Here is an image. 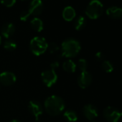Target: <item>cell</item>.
I'll return each mask as SVG.
<instances>
[{
	"instance_id": "13",
	"label": "cell",
	"mask_w": 122,
	"mask_h": 122,
	"mask_svg": "<svg viewBox=\"0 0 122 122\" xmlns=\"http://www.w3.org/2000/svg\"><path fill=\"white\" fill-rule=\"evenodd\" d=\"M106 15L112 19H119L122 17V8L118 7H110L106 10Z\"/></svg>"
},
{
	"instance_id": "18",
	"label": "cell",
	"mask_w": 122,
	"mask_h": 122,
	"mask_svg": "<svg viewBox=\"0 0 122 122\" xmlns=\"http://www.w3.org/2000/svg\"><path fill=\"white\" fill-rule=\"evenodd\" d=\"M63 116L66 119V121H68V122H76L78 120L77 113L73 110H67V111H66L65 113H64Z\"/></svg>"
},
{
	"instance_id": "3",
	"label": "cell",
	"mask_w": 122,
	"mask_h": 122,
	"mask_svg": "<svg viewBox=\"0 0 122 122\" xmlns=\"http://www.w3.org/2000/svg\"><path fill=\"white\" fill-rule=\"evenodd\" d=\"M48 44L46 40L42 37H35L30 43V48L33 55L40 56L45 52L47 50Z\"/></svg>"
},
{
	"instance_id": "23",
	"label": "cell",
	"mask_w": 122,
	"mask_h": 122,
	"mask_svg": "<svg viewBox=\"0 0 122 122\" xmlns=\"http://www.w3.org/2000/svg\"><path fill=\"white\" fill-rule=\"evenodd\" d=\"M16 1L17 0H0V2L7 7H11L15 4Z\"/></svg>"
},
{
	"instance_id": "27",
	"label": "cell",
	"mask_w": 122,
	"mask_h": 122,
	"mask_svg": "<svg viewBox=\"0 0 122 122\" xmlns=\"http://www.w3.org/2000/svg\"><path fill=\"white\" fill-rule=\"evenodd\" d=\"M10 122H21V121H19V120H17V119H13V120H12Z\"/></svg>"
},
{
	"instance_id": "28",
	"label": "cell",
	"mask_w": 122,
	"mask_h": 122,
	"mask_svg": "<svg viewBox=\"0 0 122 122\" xmlns=\"http://www.w3.org/2000/svg\"><path fill=\"white\" fill-rule=\"evenodd\" d=\"M2 43V38H1V36H0V45Z\"/></svg>"
},
{
	"instance_id": "16",
	"label": "cell",
	"mask_w": 122,
	"mask_h": 122,
	"mask_svg": "<svg viewBox=\"0 0 122 122\" xmlns=\"http://www.w3.org/2000/svg\"><path fill=\"white\" fill-rule=\"evenodd\" d=\"M30 26L37 32H40L43 30V22L42 20L38 17H35L30 21Z\"/></svg>"
},
{
	"instance_id": "10",
	"label": "cell",
	"mask_w": 122,
	"mask_h": 122,
	"mask_svg": "<svg viewBox=\"0 0 122 122\" xmlns=\"http://www.w3.org/2000/svg\"><path fill=\"white\" fill-rule=\"evenodd\" d=\"M92 82V76L88 71L81 72L78 78V84L82 89L88 88Z\"/></svg>"
},
{
	"instance_id": "21",
	"label": "cell",
	"mask_w": 122,
	"mask_h": 122,
	"mask_svg": "<svg viewBox=\"0 0 122 122\" xmlns=\"http://www.w3.org/2000/svg\"><path fill=\"white\" fill-rule=\"evenodd\" d=\"M78 67L79 68V70L81 72H84V71H87V68H88V62L87 60L81 58L78 60Z\"/></svg>"
},
{
	"instance_id": "8",
	"label": "cell",
	"mask_w": 122,
	"mask_h": 122,
	"mask_svg": "<svg viewBox=\"0 0 122 122\" xmlns=\"http://www.w3.org/2000/svg\"><path fill=\"white\" fill-rule=\"evenodd\" d=\"M17 81L15 73L10 71H5L0 73V83L5 86H10L15 83Z\"/></svg>"
},
{
	"instance_id": "1",
	"label": "cell",
	"mask_w": 122,
	"mask_h": 122,
	"mask_svg": "<svg viewBox=\"0 0 122 122\" xmlns=\"http://www.w3.org/2000/svg\"><path fill=\"white\" fill-rule=\"evenodd\" d=\"M44 107L49 115L55 116L63 111L65 109V103L62 98L56 95H52L45 101Z\"/></svg>"
},
{
	"instance_id": "2",
	"label": "cell",
	"mask_w": 122,
	"mask_h": 122,
	"mask_svg": "<svg viewBox=\"0 0 122 122\" xmlns=\"http://www.w3.org/2000/svg\"><path fill=\"white\" fill-rule=\"evenodd\" d=\"M81 46L80 42L73 38H69L63 41L61 45L62 55L66 57H76L81 51Z\"/></svg>"
},
{
	"instance_id": "20",
	"label": "cell",
	"mask_w": 122,
	"mask_h": 122,
	"mask_svg": "<svg viewBox=\"0 0 122 122\" xmlns=\"http://www.w3.org/2000/svg\"><path fill=\"white\" fill-rule=\"evenodd\" d=\"M101 67L102 69L108 73H111L113 71V66L109 60H103L101 64Z\"/></svg>"
},
{
	"instance_id": "6",
	"label": "cell",
	"mask_w": 122,
	"mask_h": 122,
	"mask_svg": "<svg viewBox=\"0 0 122 122\" xmlns=\"http://www.w3.org/2000/svg\"><path fill=\"white\" fill-rule=\"evenodd\" d=\"M103 117L109 122H118L121 118V112L112 106L106 107L103 112Z\"/></svg>"
},
{
	"instance_id": "25",
	"label": "cell",
	"mask_w": 122,
	"mask_h": 122,
	"mask_svg": "<svg viewBox=\"0 0 122 122\" xmlns=\"http://www.w3.org/2000/svg\"><path fill=\"white\" fill-rule=\"evenodd\" d=\"M95 57L97 60L101 61L104 59V55L103 54L102 52H97L95 55Z\"/></svg>"
},
{
	"instance_id": "5",
	"label": "cell",
	"mask_w": 122,
	"mask_h": 122,
	"mask_svg": "<svg viewBox=\"0 0 122 122\" xmlns=\"http://www.w3.org/2000/svg\"><path fill=\"white\" fill-rule=\"evenodd\" d=\"M41 78L43 83L48 88H50L57 81V76L55 70L50 69L43 71L41 74Z\"/></svg>"
},
{
	"instance_id": "24",
	"label": "cell",
	"mask_w": 122,
	"mask_h": 122,
	"mask_svg": "<svg viewBox=\"0 0 122 122\" xmlns=\"http://www.w3.org/2000/svg\"><path fill=\"white\" fill-rule=\"evenodd\" d=\"M30 15H30V12L28 10L27 11H23L20 14V20L22 21L25 22V21H27L28 20V18L30 17Z\"/></svg>"
},
{
	"instance_id": "4",
	"label": "cell",
	"mask_w": 122,
	"mask_h": 122,
	"mask_svg": "<svg viewBox=\"0 0 122 122\" xmlns=\"http://www.w3.org/2000/svg\"><path fill=\"white\" fill-rule=\"evenodd\" d=\"M103 11V6L99 0H92L86 9V15L91 20L99 18Z\"/></svg>"
},
{
	"instance_id": "26",
	"label": "cell",
	"mask_w": 122,
	"mask_h": 122,
	"mask_svg": "<svg viewBox=\"0 0 122 122\" xmlns=\"http://www.w3.org/2000/svg\"><path fill=\"white\" fill-rule=\"evenodd\" d=\"M50 67H51V69L54 70L55 68L59 67V63L58 62H54V63H52L50 64Z\"/></svg>"
},
{
	"instance_id": "29",
	"label": "cell",
	"mask_w": 122,
	"mask_h": 122,
	"mask_svg": "<svg viewBox=\"0 0 122 122\" xmlns=\"http://www.w3.org/2000/svg\"><path fill=\"white\" fill-rule=\"evenodd\" d=\"M121 118H122V111L121 112Z\"/></svg>"
},
{
	"instance_id": "17",
	"label": "cell",
	"mask_w": 122,
	"mask_h": 122,
	"mask_svg": "<svg viewBox=\"0 0 122 122\" xmlns=\"http://www.w3.org/2000/svg\"><path fill=\"white\" fill-rule=\"evenodd\" d=\"M86 25V18L83 16L78 17L74 22V27L76 30L80 31L83 30Z\"/></svg>"
},
{
	"instance_id": "11",
	"label": "cell",
	"mask_w": 122,
	"mask_h": 122,
	"mask_svg": "<svg viewBox=\"0 0 122 122\" xmlns=\"http://www.w3.org/2000/svg\"><path fill=\"white\" fill-rule=\"evenodd\" d=\"M28 11L31 15H40L43 11V4L42 0H32L29 5Z\"/></svg>"
},
{
	"instance_id": "14",
	"label": "cell",
	"mask_w": 122,
	"mask_h": 122,
	"mask_svg": "<svg viewBox=\"0 0 122 122\" xmlns=\"http://www.w3.org/2000/svg\"><path fill=\"white\" fill-rule=\"evenodd\" d=\"M76 10H74L73 7L71 6L66 7L63 11V17L67 22L73 20L74 18L76 17Z\"/></svg>"
},
{
	"instance_id": "22",
	"label": "cell",
	"mask_w": 122,
	"mask_h": 122,
	"mask_svg": "<svg viewBox=\"0 0 122 122\" xmlns=\"http://www.w3.org/2000/svg\"><path fill=\"white\" fill-rule=\"evenodd\" d=\"M47 50H49L50 53H55L59 50V46L55 42H51L48 44Z\"/></svg>"
},
{
	"instance_id": "12",
	"label": "cell",
	"mask_w": 122,
	"mask_h": 122,
	"mask_svg": "<svg viewBox=\"0 0 122 122\" xmlns=\"http://www.w3.org/2000/svg\"><path fill=\"white\" fill-rule=\"evenodd\" d=\"M15 32V27L12 23L8 22L5 24L1 30V33L5 38L11 37Z\"/></svg>"
},
{
	"instance_id": "7",
	"label": "cell",
	"mask_w": 122,
	"mask_h": 122,
	"mask_svg": "<svg viewBox=\"0 0 122 122\" xmlns=\"http://www.w3.org/2000/svg\"><path fill=\"white\" fill-rule=\"evenodd\" d=\"M28 108L31 114L35 117V120L38 121L40 116L42 114L43 112V108L41 103L38 101L32 100L29 103Z\"/></svg>"
},
{
	"instance_id": "30",
	"label": "cell",
	"mask_w": 122,
	"mask_h": 122,
	"mask_svg": "<svg viewBox=\"0 0 122 122\" xmlns=\"http://www.w3.org/2000/svg\"><path fill=\"white\" fill-rule=\"evenodd\" d=\"M91 122H96V121H91Z\"/></svg>"
},
{
	"instance_id": "9",
	"label": "cell",
	"mask_w": 122,
	"mask_h": 122,
	"mask_svg": "<svg viewBox=\"0 0 122 122\" xmlns=\"http://www.w3.org/2000/svg\"><path fill=\"white\" fill-rule=\"evenodd\" d=\"M84 116L89 121H93L98 116V111L97 108L93 104H87L83 108Z\"/></svg>"
},
{
	"instance_id": "15",
	"label": "cell",
	"mask_w": 122,
	"mask_h": 122,
	"mask_svg": "<svg viewBox=\"0 0 122 122\" xmlns=\"http://www.w3.org/2000/svg\"><path fill=\"white\" fill-rule=\"evenodd\" d=\"M63 70L69 73H73L76 71L77 66L72 60H67L63 64Z\"/></svg>"
},
{
	"instance_id": "19",
	"label": "cell",
	"mask_w": 122,
	"mask_h": 122,
	"mask_svg": "<svg viewBox=\"0 0 122 122\" xmlns=\"http://www.w3.org/2000/svg\"><path fill=\"white\" fill-rule=\"evenodd\" d=\"M4 48L8 51H13L17 48V43L12 40H7L4 43Z\"/></svg>"
}]
</instances>
